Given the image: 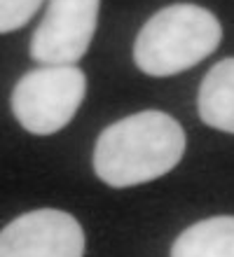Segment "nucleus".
Returning a JSON list of instances; mask_svg holds the SVG:
<instances>
[{
  "label": "nucleus",
  "mask_w": 234,
  "mask_h": 257,
  "mask_svg": "<svg viewBox=\"0 0 234 257\" xmlns=\"http://www.w3.org/2000/svg\"><path fill=\"white\" fill-rule=\"evenodd\" d=\"M85 231L70 213L40 208L0 231V257H82Z\"/></svg>",
  "instance_id": "5"
},
{
  "label": "nucleus",
  "mask_w": 234,
  "mask_h": 257,
  "mask_svg": "<svg viewBox=\"0 0 234 257\" xmlns=\"http://www.w3.org/2000/svg\"><path fill=\"white\" fill-rule=\"evenodd\" d=\"M222 26L213 12L192 3L169 5L143 24L134 42V63L152 77L190 70L218 49Z\"/></svg>",
  "instance_id": "2"
},
{
  "label": "nucleus",
  "mask_w": 234,
  "mask_h": 257,
  "mask_svg": "<svg viewBox=\"0 0 234 257\" xmlns=\"http://www.w3.org/2000/svg\"><path fill=\"white\" fill-rule=\"evenodd\" d=\"M197 110L211 128L234 134V59H222L204 75Z\"/></svg>",
  "instance_id": "6"
},
{
  "label": "nucleus",
  "mask_w": 234,
  "mask_h": 257,
  "mask_svg": "<svg viewBox=\"0 0 234 257\" xmlns=\"http://www.w3.org/2000/svg\"><path fill=\"white\" fill-rule=\"evenodd\" d=\"M101 0H49L28 54L42 66H73L87 54Z\"/></svg>",
  "instance_id": "4"
},
{
  "label": "nucleus",
  "mask_w": 234,
  "mask_h": 257,
  "mask_svg": "<svg viewBox=\"0 0 234 257\" xmlns=\"http://www.w3.org/2000/svg\"><path fill=\"white\" fill-rule=\"evenodd\" d=\"M45 0H0V33H12L33 17Z\"/></svg>",
  "instance_id": "8"
},
{
  "label": "nucleus",
  "mask_w": 234,
  "mask_h": 257,
  "mask_svg": "<svg viewBox=\"0 0 234 257\" xmlns=\"http://www.w3.org/2000/svg\"><path fill=\"white\" fill-rule=\"evenodd\" d=\"M171 257H234V215L206 217L187 227L171 245Z\"/></svg>",
  "instance_id": "7"
},
{
  "label": "nucleus",
  "mask_w": 234,
  "mask_h": 257,
  "mask_svg": "<svg viewBox=\"0 0 234 257\" xmlns=\"http://www.w3.org/2000/svg\"><path fill=\"white\" fill-rule=\"evenodd\" d=\"M87 77L75 66H45L26 73L12 91V112L35 136L56 134L85 101Z\"/></svg>",
  "instance_id": "3"
},
{
  "label": "nucleus",
  "mask_w": 234,
  "mask_h": 257,
  "mask_svg": "<svg viewBox=\"0 0 234 257\" xmlns=\"http://www.w3.org/2000/svg\"><path fill=\"white\" fill-rule=\"evenodd\" d=\"M185 131L162 110H143L101 131L94 171L110 187H134L157 180L183 159Z\"/></svg>",
  "instance_id": "1"
}]
</instances>
